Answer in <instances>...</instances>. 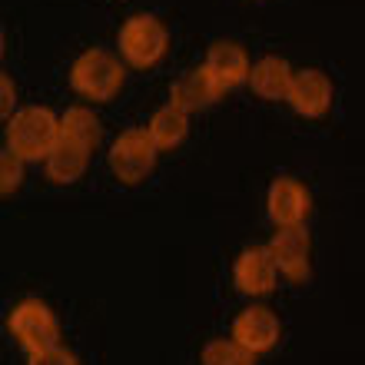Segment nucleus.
<instances>
[{"instance_id":"nucleus-1","label":"nucleus","mask_w":365,"mask_h":365,"mask_svg":"<svg viewBox=\"0 0 365 365\" xmlns=\"http://www.w3.org/2000/svg\"><path fill=\"white\" fill-rule=\"evenodd\" d=\"M60 143V120L47 106H24L7 120V150L27 160H47Z\"/></svg>"},{"instance_id":"nucleus-2","label":"nucleus","mask_w":365,"mask_h":365,"mask_svg":"<svg viewBox=\"0 0 365 365\" xmlns=\"http://www.w3.org/2000/svg\"><path fill=\"white\" fill-rule=\"evenodd\" d=\"M7 332L17 339V346L27 356H40V352H50L60 346V322L53 316V309L40 299H24L10 309Z\"/></svg>"},{"instance_id":"nucleus-3","label":"nucleus","mask_w":365,"mask_h":365,"mask_svg":"<svg viewBox=\"0 0 365 365\" xmlns=\"http://www.w3.org/2000/svg\"><path fill=\"white\" fill-rule=\"evenodd\" d=\"M70 87L77 90V93L90 96V100H96V103H106L123 87V67H120V60L110 50L93 47L73 60V67H70Z\"/></svg>"},{"instance_id":"nucleus-4","label":"nucleus","mask_w":365,"mask_h":365,"mask_svg":"<svg viewBox=\"0 0 365 365\" xmlns=\"http://www.w3.org/2000/svg\"><path fill=\"white\" fill-rule=\"evenodd\" d=\"M166 43H170V34H166L163 20L153 14H133L120 27V53L136 70L160 63L166 53Z\"/></svg>"},{"instance_id":"nucleus-5","label":"nucleus","mask_w":365,"mask_h":365,"mask_svg":"<svg viewBox=\"0 0 365 365\" xmlns=\"http://www.w3.org/2000/svg\"><path fill=\"white\" fill-rule=\"evenodd\" d=\"M156 153H160V146L153 143V136L146 130H123L113 140L106 160H110V170H113L116 180L126 182V186H136L153 173Z\"/></svg>"},{"instance_id":"nucleus-6","label":"nucleus","mask_w":365,"mask_h":365,"mask_svg":"<svg viewBox=\"0 0 365 365\" xmlns=\"http://www.w3.org/2000/svg\"><path fill=\"white\" fill-rule=\"evenodd\" d=\"M279 266L269 246H246L232 262V282L242 296H269L276 289Z\"/></svg>"},{"instance_id":"nucleus-7","label":"nucleus","mask_w":365,"mask_h":365,"mask_svg":"<svg viewBox=\"0 0 365 365\" xmlns=\"http://www.w3.org/2000/svg\"><path fill=\"white\" fill-rule=\"evenodd\" d=\"M269 252L286 279H292V282H306L309 279V272H312V266H309L312 236H309L306 226H282V230H276V236L269 240Z\"/></svg>"},{"instance_id":"nucleus-8","label":"nucleus","mask_w":365,"mask_h":365,"mask_svg":"<svg viewBox=\"0 0 365 365\" xmlns=\"http://www.w3.org/2000/svg\"><path fill=\"white\" fill-rule=\"evenodd\" d=\"M312 210V196L296 176H279L269 182V192H266V212L269 220L276 222V230L282 226H302Z\"/></svg>"},{"instance_id":"nucleus-9","label":"nucleus","mask_w":365,"mask_h":365,"mask_svg":"<svg viewBox=\"0 0 365 365\" xmlns=\"http://www.w3.org/2000/svg\"><path fill=\"white\" fill-rule=\"evenodd\" d=\"M279 336H282V322L269 306H250L232 319V339L242 349H250L252 356H262L276 349Z\"/></svg>"},{"instance_id":"nucleus-10","label":"nucleus","mask_w":365,"mask_h":365,"mask_svg":"<svg viewBox=\"0 0 365 365\" xmlns=\"http://www.w3.org/2000/svg\"><path fill=\"white\" fill-rule=\"evenodd\" d=\"M289 106L296 110L299 116H309L316 120L322 116L332 106V80L316 67H306V70H296L292 73V87H289Z\"/></svg>"},{"instance_id":"nucleus-11","label":"nucleus","mask_w":365,"mask_h":365,"mask_svg":"<svg viewBox=\"0 0 365 365\" xmlns=\"http://www.w3.org/2000/svg\"><path fill=\"white\" fill-rule=\"evenodd\" d=\"M220 96H222L220 80L212 77L206 63H202V67L186 70V73H180V77L173 80V87H170V103L180 106L182 113L206 110V106H212Z\"/></svg>"},{"instance_id":"nucleus-12","label":"nucleus","mask_w":365,"mask_h":365,"mask_svg":"<svg viewBox=\"0 0 365 365\" xmlns=\"http://www.w3.org/2000/svg\"><path fill=\"white\" fill-rule=\"evenodd\" d=\"M202 63L210 67L212 77L220 80L222 90L240 87L242 80H250V73H252L250 53H246L236 40H216V43H210V50H206V60H202Z\"/></svg>"},{"instance_id":"nucleus-13","label":"nucleus","mask_w":365,"mask_h":365,"mask_svg":"<svg viewBox=\"0 0 365 365\" xmlns=\"http://www.w3.org/2000/svg\"><path fill=\"white\" fill-rule=\"evenodd\" d=\"M87 163H90V150L73 143V140H67V136H60V143L53 146L50 156L43 160L50 182H60V186L77 182L80 176H83V170H87Z\"/></svg>"},{"instance_id":"nucleus-14","label":"nucleus","mask_w":365,"mask_h":365,"mask_svg":"<svg viewBox=\"0 0 365 365\" xmlns=\"http://www.w3.org/2000/svg\"><path fill=\"white\" fill-rule=\"evenodd\" d=\"M250 83L262 100H286L292 87V67L282 57H262L252 63Z\"/></svg>"},{"instance_id":"nucleus-15","label":"nucleus","mask_w":365,"mask_h":365,"mask_svg":"<svg viewBox=\"0 0 365 365\" xmlns=\"http://www.w3.org/2000/svg\"><path fill=\"white\" fill-rule=\"evenodd\" d=\"M186 130H190V120H186V113L173 103L160 106V110L150 116V123H146V133L153 136V143L160 146V150L180 146L182 140H186Z\"/></svg>"},{"instance_id":"nucleus-16","label":"nucleus","mask_w":365,"mask_h":365,"mask_svg":"<svg viewBox=\"0 0 365 365\" xmlns=\"http://www.w3.org/2000/svg\"><path fill=\"white\" fill-rule=\"evenodd\" d=\"M60 136H67L73 143L93 150L100 143V120H96L93 110H87V106H70L67 113L60 116Z\"/></svg>"},{"instance_id":"nucleus-17","label":"nucleus","mask_w":365,"mask_h":365,"mask_svg":"<svg viewBox=\"0 0 365 365\" xmlns=\"http://www.w3.org/2000/svg\"><path fill=\"white\" fill-rule=\"evenodd\" d=\"M200 362L202 365H256V356L230 336V339H210L200 352Z\"/></svg>"},{"instance_id":"nucleus-18","label":"nucleus","mask_w":365,"mask_h":365,"mask_svg":"<svg viewBox=\"0 0 365 365\" xmlns=\"http://www.w3.org/2000/svg\"><path fill=\"white\" fill-rule=\"evenodd\" d=\"M20 182H24V160L14 150H4V156H0V192L10 196Z\"/></svg>"},{"instance_id":"nucleus-19","label":"nucleus","mask_w":365,"mask_h":365,"mask_svg":"<svg viewBox=\"0 0 365 365\" xmlns=\"http://www.w3.org/2000/svg\"><path fill=\"white\" fill-rule=\"evenodd\" d=\"M27 365H80V359L70 352V349L57 346L50 349V352H40V356H30Z\"/></svg>"},{"instance_id":"nucleus-20","label":"nucleus","mask_w":365,"mask_h":365,"mask_svg":"<svg viewBox=\"0 0 365 365\" xmlns=\"http://www.w3.org/2000/svg\"><path fill=\"white\" fill-rule=\"evenodd\" d=\"M0 90H4V96H0V113H4V116L10 120V116H14L10 110H14V100H17V96H14V83H10L7 73L0 77Z\"/></svg>"}]
</instances>
